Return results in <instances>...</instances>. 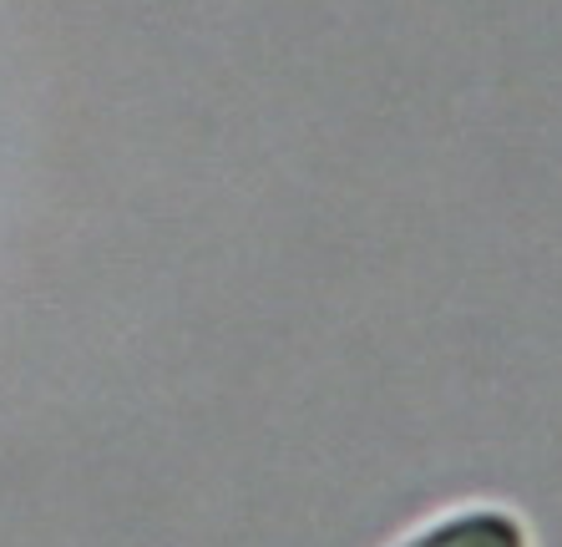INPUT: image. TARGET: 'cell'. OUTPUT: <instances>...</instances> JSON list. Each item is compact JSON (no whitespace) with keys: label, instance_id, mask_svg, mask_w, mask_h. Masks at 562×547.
I'll return each instance as SVG.
<instances>
[{"label":"cell","instance_id":"cell-1","mask_svg":"<svg viewBox=\"0 0 562 547\" xmlns=\"http://www.w3.org/2000/svg\"><path fill=\"white\" fill-rule=\"evenodd\" d=\"M395 547H532V537L507 507H457L416 527Z\"/></svg>","mask_w":562,"mask_h":547}]
</instances>
